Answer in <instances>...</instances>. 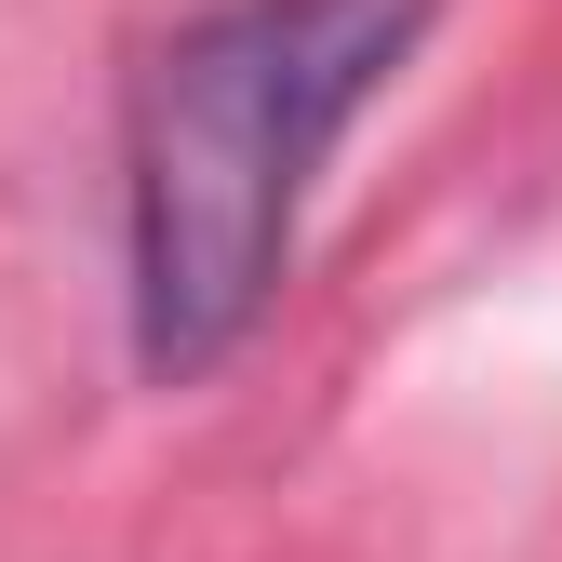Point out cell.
I'll list each match as a JSON object with an SVG mask.
<instances>
[{"mask_svg": "<svg viewBox=\"0 0 562 562\" xmlns=\"http://www.w3.org/2000/svg\"><path fill=\"white\" fill-rule=\"evenodd\" d=\"M442 0H215L188 14L121 108V308H134V375L201 389L241 362L255 322L295 281L308 188L348 148Z\"/></svg>", "mask_w": 562, "mask_h": 562, "instance_id": "1", "label": "cell"}]
</instances>
